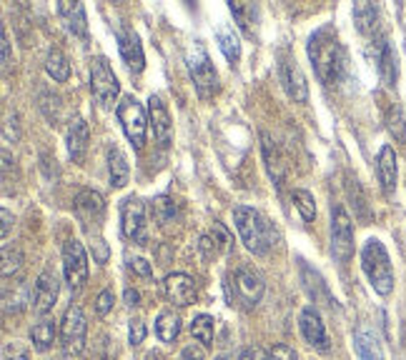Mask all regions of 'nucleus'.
<instances>
[{
    "instance_id": "ddd939ff",
    "label": "nucleus",
    "mask_w": 406,
    "mask_h": 360,
    "mask_svg": "<svg viewBox=\"0 0 406 360\" xmlns=\"http://www.w3.org/2000/svg\"><path fill=\"white\" fill-rule=\"evenodd\" d=\"M298 328H301V335L306 338V343L311 345L314 350L319 353H326L331 348V340H329V333H326V325L321 320V313L309 305V308L301 310V318H298Z\"/></svg>"
},
{
    "instance_id": "79ce46f5",
    "label": "nucleus",
    "mask_w": 406,
    "mask_h": 360,
    "mask_svg": "<svg viewBox=\"0 0 406 360\" xmlns=\"http://www.w3.org/2000/svg\"><path fill=\"white\" fill-rule=\"evenodd\" d=\"M18 135H21V133H18V115L13 113V115H8L6 123H3V138H6V140H18Z\"/></svg>"
},
{
    "instance_id": "473e14b6",
    "label": "nucleus",
    "mask_w": 406,
    "mask_h": 360,
    "mask_svg": "<svg viewBox=\"0 0 406 360\" xmlns=\"http://www.w3.org/2000/svg\"><path fill=\"white\" fill-rule=\"evenodd\" d=\"M293 205H296V210L301 213V218L306 220V223H311V220L316 218V203L309 190H301V188L293 190Z\"/></svg>"
},
{
    "instance_id": "2eb2a0df",
    "label": "nucleus",
    "mask_w": 406,
    "mask_h": 360,
    "mask_svg": "<svg viewBox=\"0 0 406 360\" xmlns=\"http://www.w3.org/2000/svg\"><path fill=\"white\" fill-rule=\"evenodd\" d=\"M116 38H118V51H121V58H123L126 66H128L133 73L143 71L146 58H143V46H141V41H138V33H136L133 28H121V31L116 33Z\"/></svg>"
},
{
    "instance_id": "f03ea898",
    "label": "nucleus",
    "mask_w": 406,
    "mask_h": 360,
    "mask_svg": "<svg viewBox=\"0 0 406 360\" xmlns=\"http://www.w3.org/2000/svg\"><path fill=\"white\" fill-rule=\"evenodd\" d=\"M233 225H236L241 243L251 250L253 255H266L276 243V230H273L271 220L261 215L258 210L248 208V205H236L233 208Z\"/></svg>"
},
{
    "instance_id": "ea45409f",
    "label": "nucleus",
    "mask_w": 406,
    "mask_h": 360,
    "mask_svg": "<svg viewBox=\"0 0 406 360\" xmlns=\"http://www.w3.org/2000/svg\"><path fill=\"white\" fill-rule=\"evenodd\" d=\"M268 360H298V355H296V350H293L291 345L278 343V345H273V348H271Z\"/></svg>"
},
{
    "instance_id": "20e7f679",
    "label": "nucleus",
    "mask_w": 406,
    "mask_h": 360,
    "mask_svg": "<svg viewBox=\"0 0 406 360\" xmlns=\"http://www.w3.org/2000/svg\"><path fill=\"white\" fill-rule=\"evenodd\" d=\"M116 115H118L126 138L133 143L136 150H141L146 145V133H148V118H146L143 106L133 96H123L116 108Z\"/></svg>"
},
{
    "instance_id": "c03bdc74",
    "label": "nucleus",
    "mask_w": 406,
    "mask_h": 360,
    "mask_svg": "<svg viewBox=\"0 0 406 360\" xmlns=\"http://www.w3.org/2000/svg\"><path fill=\"white\" fill-rule=\"evenodd\" d=\"M0 48H3V71H6V68L11 66V41H8L6 28L0 33Z\"/></svg>"
},
{
    "instance_id": "a18cd8bd",
    "label": "nucleus",
    "mask_w": 406,
    "mask_h": 360,
    "mask_svg": "<svg viewBox=\"0 0 406 360\" xmlns=\"http://www.w3.org/2000/svg\"><path fill=\"white\" fill-rule=\"evenodd\" d=\"M131 270H136L138 275H151V273H153L151 263H148V260H143V258H133V260H131Z\"/></svg>"
},
{
    "instance_id": "f257e3e1",
    "label": "nucleus",
    "mask_w": 406,
    "mask_h": 360,
    "mask_svg": "<svg viewBox=\"0 0 406 360\" xmlns=\"http://www.w3.org/2000/svg\"><path fill=\"white\" fill-rule=\"evenodd\" d=\"M309 58L321 83L336 86L344 78L349 58H346V51L341 46L339 36L334 33V28H319L309 38Z\"/></svg>"
},
{
    "instance_id": "5701e85b",
    "label": "nucleus",
    "mask_w": 406,
    "mask_h": 360,
    "mask_svg": "<svg viewBox=\"0 0 406 360\" xmlns=\"http://www.w3.org/2000/svg\"><path fill=\"white\" fill-rule=\"evenodd\" d=\"M76 213L81 220H86V223H93L96 218H101L106 210V203H103V195L96 193V190H81V193L76 195Z\"/></svg>"
},
{
    "instance_id": "dca6fc26",
    "label": "nucleus",
    "mask_w": 406,
    "mask_h": 360,
    "mask_svg": "<svg viewBox=\"0 0 406 360\" xmlns=\"http://www.w3.org/2000/svg\"><path fill=\"white\" fill-rule=\"evenodd\" d=\"M163 290L166 298L173 305H178V308H186V305H191L196 300V280L186 273H171L163 280Z\"/></svg>"
},
{
    "instance_id": "7c9ffc66",
    "label": "nucleus",
    "mask_w": 406,
    "mask_h": 360,
    "mask_svg": "<svg viewBox=\"0 0 406 360\" xmlns=\"http://www.w3.org/2000/svg\"><path fill=\"white\" fill-rule=\"evenodd\" d=\"M261 140H263V158H266L268 173H271V178L276 180V183H281L283 163H281V155H278V148L273 145V140H271V135H268V133H263Z\"/></svg>"
},
{
    "instance_id": "0eeeda50",
    "label": "nucleus",
    "mask_w": 406,
    "mask_h": 360,
    "mask_svg": "<svg viewBox=\"0 0 406 360\" xmlns=\"http://www.w3.org/2000/svg\"><path fill=\"white\" fill-rule=\"evenodd\" d=\"M186 66H188V73L191 78H193L201 96H208V93L216 91V83H218L216 68H213L211 56H208L206 46L201 41H196L193 46H191L188 56H186Z\"/></svg>"
},
{
    "instance_id": "412c9836",
    "label": "nucleus",
    "mask_w": 406,
    "mask_h": 360,
    "mask_svg": "<svg viewBox=\"0 0 406 360\" xmlns=\"http://www.w3.org/2000/svg\"><path fill=\"white\" fill-rule=\"evenodd\" d=\"M376 68H379L381 81H384L389 88H394L396 78H399V63H396V53L389 41L376 43Z\"/></svg>"
},
{
    "instance_id": "37998d69",
    "label": "nucleus",
    "mask_w": 406,
    "mask_h": 360,
    "mask_svg": "<svg viewBox=\"0 0 406 360\" xmlns=\"http://www.w3.org/2000/svg\"><path fill=\"white\" fill-rule=\"evenodd\" d=\"M236 360H268L266 350L258 348V345H248V348H243L241 353H238Z\"/></svg>"
},
{
    "instance_id": "c756f323",
    "label": "nucleus",
    "mask_w": 406,
    "mask_h": 360,
    "mask_svg": "<svg viewBox=\"0 0 406 360\" xmlns=\"http://www.w3.org/2000/svg\"><path fill=\"white\" fill-rule=\"evenodd\" d=\"M31 340H33V348L36 350H48L56 340V323L53 320H41L31 328Z\"/></svg>"
},
{
    "instance_id": "f704fd0d",
    "label": "nucleus",
    "mask_w": 406,
    "mask_h": 360,
    "mask_svg": "<svg viewBox=\"0 0 406 360\" xmlns=\"http://www.w3.org/2000/svg\"><path fill=\"white\" fill-rule=\"evenodd\" d=\"M228 8H231V13L238 21V26H241L248 36H253L251 23H253V18H256V8H253L251 3H228Z\"/></svg>"
},
{
    "instance_id": "39448f33",
    "label": "nucleus",
    "mask_w": 406,
    "mask_h": 360,
    "mask_svg": "<svg viewBox=\"0 0 406 360\" xmlns=\"http://www.w3.org/2000/svg\"><path fill=\"white\" fill-rule=\"evenodd\" d=\"M263 290H266V285H263L261 275L253 273L251 268L233 270V275L228 278V293H231V300L246 310L256 308V305L261 303Z\"/></svg>"
},
{
    "instance_id": "4be33fe9",
    "label": "nucleus",
    "mask_w": 406,
    "mask_h": 360,
    "mask_svg": "<svg viewBox=\"0 0 406 360\" xmlns=\"http://www.w3.org/2000/svg\"><path fill=\"white\" fill-rule=\"evenodd\" d=\"M58 16L63 18L66 28L78 38H86L88 33V23H86V8L83 3H71V0H63L58 6Z\"/></svg>"
},
{
    "instance_id": "423d86ee",
    "label": "nucleus",
    "mask_w": 406,
    "mask_h": 360,
    "mask_svg": "<svg viewBox=\"0 0 406 360\" xmlns=\"http://www.w3.org/2000/svg\"><path fill=\"white\" fill-rule=\"evenodd\" d=\"M88 320L78 305H68L66 315L61 320V348L66 358H78L86 348Z\"/></svg>"
},
{
    "instance_id": "6e6552de",
    "label": "nucleus",
    "mask_w": 406,
    "mask_h": 360,
    "mask_svg": "<svg viewBox=\"0 0 406 360\" xmlns=\"http://www.w3.org/2000/svg\"><path fill=\"white\" fill-rule=\"evenodd\" d=\"M91 93L101 108H113L116 98L121 93V83L116 78L113 68L106 58H96L91 66Z\"/></svg>"
},
{
    "instance_id": "c85d7f7f",
    "label": "nucleus",
    "mask_w": 406,
    "mask_h": 360,
    "mask_svg": "<svg viewBox=\"0 0 406 360\" xmlns=\"http://www.w3.org/2000/svg\"><path fill=\"white\" fill-rule=\"evenodd\" d=\"M46 71L56 83H66L71 78V63H68V58L58 48H53L46 58Z\"/></svg>"
},
{
    "instance_id": "f8f14e48",
    "label": "nucleus",
    "mask_w": 406,
    "mask_h": 360,
    "mask_svg": "<svg viewBox=\"0 0 406 360\" xmlns=\"http://www.w3.org/2000/svg\"><path fill=\"white\" fill-rule=\"evenodd\" d=\"M58 293H61V283H58V275L53 273L51 268H46L41 275H38L36 285H33V313L36 315H48L53 310L58 300Z\"/></svg>"
},
{
    "instance_id": "4c0bfd02",
    "label": "nucleus",
    "mask_w": 406,
    "mask_h": 360,
    "mask_svg": "<svg viewBox=\"0 0 406 360\" xmlns=\"http://www.w3.org/2000/svg\"><path fill=\"white\" fill-rule=\"evenodd\" d=\"M146 340V323L143 320H131V325H128V343L131 345H141Z\"/></svg>"
},
{
    "instance_id": "2f4dec72",
    "label": "nucleus",
    "mask_w": 406,
    "mask_h": 360,
    "mask_svg": "<svg viewBox=\"0 0 406 360\" xmlns=\"http://www.w3.org/2000/svg\"><path fill=\"white\" fill-rule=\"evenodd\" d=\"M191 335L198 340L201 345L213 343V318L211 315H196L191 323Z\"/></svg>"
},
{
    "instance_id": "c9c22d12",
    "label": "nucleus",
    "mask_w": 406,
    "mask_h": 360,
    "mask_svg": "<svg viewBox=\"0 0 406 360\" xmlns=\"http://www.w3.org/2000/svg\"><path fill=\"white\" fill-rule=\"evenodd\" d=\"M23 268V255L18 248H11V245H6L3 248V278H11V275H16L18 270Z\"/></svg>"
},
{
    "instance_id": "58836bf2",
    "label": "nucleus",
    "mask_w": 406,
    "mask_h": 360,
    "mask_svg": "<svg viewBox=\"0 0 406 360\" xmlns=\"http://www.w3.org/2000/svg\"><path fill=\"white\" fill-rule=\"evenodd\" d=\"M111 308H113V290H101L96 298V313L108 315Z\"/></svg>"
},
{
    "instance_id": "4468645a",
    "label": "nucleus",
    "mask_w": 406,
    "mask_h": 360,
    "mask_svg": "<svg viewBox=\"0 0 406 360\" xmlns=\"http://www.w3.org/2000/svg\"><path fill=\"white\" fill-rule=\"evenodd\" d=\"M281 83L286 96L291 98L293 103H306L309 101V83H306V76L298 68V63L293 58H286L281 63Z\"/></svg>"
},
{
    "instance_id": "6ab92c4d",
    "label": "nucleus",
    "mask_w": 406,
    "mask_h": 360,
    "mask_svg": "<svg viewBox=\"0 0 406 360\" xmlns=\"http://www.w3.org/2000/svg\"><path fill=\"white\" fill-rule=\"evenodd\" d=\"M66 143H68V155L76 163H81L83 158H86L88 143H91V128H88V123L83 120V118H76V120L68 125Z\"/></svg>"
},
{
    "instance_id": "cd10ccee",
    "label": "nucleus",
    "mask_w": 406,
    "mask_h": 360,
    "mask_svg": "<svg viewBox=\"0 0 406 360\" xmlns=\"http://www.w3.org/2000/svg\"><path fill=\"white\" fill-rule=\"evenodd\" d=\"M181 333V318L173 310H163V313L156 318V335H158L163 343H173Z\"/></svg>"
},
{
    "instance_id": "1a4fd4ad",
    "label": "nucleus",
    "mask_w": 406,
    "mask_h": 360,
    "mask_svg": "<svg viewBox=\"0 0 406 360\" xmlns=\"http://www.w3.org/2000/svg\"><path fill=\"white\" fill-rule=\"evenodd\" d=\"M331 255L339 263H349L354 255V223L344 205H336L331 210Z\"/></svg>"
},
{
    "instance_id": "e433bc0d",
    "label": "nucleus",
    "mask_w": 406,
    "mask_h": 360,
    "mask_svg": "<svg viewBox=\"0 0 406 360\" xmlns=\"http://www.w3.org/2000/svg\"><path fill=\"white\" fill-rule=\"evenodd\" d=\"M386 123H389V130L394 133V138H399V140H406V123H404V115H401L399 108H394V110L389 113Z\"/></svg>"
},
{
    "instance_id": "09e8293b",
    "label": "nucleus",
    "mask_w": 406,
    "mask_h": 360,
    "mask_svg": "<svg viewBox=\"0 0 406 360\" xmlns=\"http://www.w3.org/2000/svg\"><path fill=\"white\" fill-rule=\"evenodd\" d=\"M123 298H126V305H131V308H136V305L141 303V293H138V290H133V288L126 290Z\"/></svg>"
},
{
    "instance_id": "7ed1b4c3",
    "label": "nucleus",
    "mask_w": 406,
    "mask_h": 360,
    "mask_svg": "<svg viewBox=\"0 0 406 360\" xmlns=\"http://www.w3.org/2000/svg\"><path fill=\"white\" fill-rule=\"evenodd\" d=\"M361 268L369 278L371 288L386 298L394 293V268H391L389 253L379 238H369L361 248Z\"/></svg>"
},
{
    "instance_id": "72a5a7b5",
    "label": "nucleus",
    "mask_w": 406,
    "mask_h": 360,
    "mask_svg": "<svg viewBox=\"0 0 406 360\" xmlns=\"http://www.w3.org/2000/svg\"><path fill=\"white\" fill-rule=\"evenodd\" d=\"M153 218L158 225H168L173 223L176 218V203L168 198V195H158V198L153 200Z\"/></svg>"
},
{
    "instance_id": "49530a36",
    "label": "nucleus",
    "mask_w": 406,
    "mask_h": 360,
    "mask_svg": "<svg viewBox=\"0 0 406 360\" xmlns=\"http://www.w3.org/2000/svg\"><path fill=\"white\" fill-rule=\"evenodd\" d=\"M181 360H203V350L198 345H188L183 350V355H181Z\"/></svg>"
},
{
    "instance_id": "9b49d317",
    "label": "nucleus",
    "mask_w": 406,
    "mask_h": 360,
    "mask_svg": "<svg viewBox=\"0 0 406 360\" xmlns=\"http://www.w3.org/2000/svg\"><path fill=\"white\" fill-rule=\"evenodd\" d=\"M121 230L128 240L143 245L148 240V225H146V205L138 198H126L121 203Z\"/></svg>"
},
{
    "instance_id": "9d476101",
    "label": "nucleus",
    "mask_w": 406,
    "mask_h": 360,
    "mask_svg": "<svg viewBox=\"0 0 406 360\" xmlns=\"http://www.w3.org/2000/svg\"><path fill=\"white\" fill-rule=\"evenodd\" d=\"M63 275L71 290H81L88 280V255L81 240L68 238L63 245Z\"/></svg>"
},
{
    "instance_id": "393cba45",
    "label": "nucleus",
    "mask_w": 406,
    "mask_h": 360,
    "mask_svg": "<svg viewBox=\"0 0 406 360\" xmlns=\"http://www.w3.org/2000/svg\"><path fill=\"white\" fill-rule=\"evenodd\" d=\"M31 298H33V293H28V285L23 283V280H16V283H13V290L8 283L3 285V310H6L8 315L23 310L28 303H31Z\"/></svg>"
},
{
    "instance_id": "bb28decb",
    "label": "nucleus",
    "mask_w": 406,
    "mask_h": 360,
    "mask_svg": "<svg viewBox=\"0 0 406 360\" xmlns=\"http://www.w3.org/2000/svg\"><path fill=\"white\" fill-rule=\"evenodd\" d=\"M216 38H218V48H221V53L226 56V61L236 63L238 58H241V41H238V36L233 33V28L221 23V26L216 28Z\"/></svg>"
},
{
    "instance_id": "f3484780",
    "label": "nucleus",
    "mask_w": 406,
    "mask_h": 360,
    "mask_svg": "<svg viewBox=\"0 0 406 360\" xmlns=\"http://www.w3.org/2000/svg\"><path fill=\"white\" fill-rule=\"evenodd\" d=\"M148 118L151 125H153V135L158 140L161 148H168L173 143V123H171V115L166 110V106L161 103L158 96L148 98Z\"/></svg>"
},
{
    "instance_id": "aec40b11",
    "label": "nucleus",
    "mask_w": 406,
    "mask_h": 360,
    "mask_svg": "<svg viewBox=\"0 0 406 360\" xmlns=\"http://www.w3.org/2000/svg\"><path fill=\"white\" fill-rule=\"evenodd\" d=\"M376 173H379V183L384 193H394L396 178H399V165H396V153L391 145H384L376 158Z\"/></svg>"
},
{
    "instance_id": "de8ad7c7",
    "label": "nucleus",
    "mask_w": 406,
    "mask_h": 360,
    "mask_svg": "<svg viewBox=\"0 0 406 360\" xmlns=\"http://www.w3.org/2000/svg\"><path fill=\"white\" fill-rule=\"evenodd\" d=\"M0 218H3V230H0V233H3V238H8V230H11V223H13V215H11V210H0Z\"/></svg>"
},
{
    "instance_id": "b1692460",
    "label": "nucleus",
    "mask_w": 406,
    "mask_h": 360,
    "mask_svg": "<svg viewBox=\"0 0 406 360\" xmlns=\"http://www.w3.org/2000/svg\"><path fill=\"white\" fill-rule=\"evenodd\" d=\"M106 158H108L111 183H113L116 188H123V185L128 183V178H131V168H128V160H126V153L121 150L118 145H108Z\"/></svg>"
},
{
    "instance_id": "a19ab883",
    "label": "nucleus",
    "mask_w": 406,
    "mask_h": 360,
    "mask_svg": "<svg viewBox=\"0 0 406 360\" xmlns=\"http://www.w3.org/2000/svg\"><path fill=\"white\" fill-rule=\"evenodd\" d=\"M3 358L6 360H31L28 358V350L23 348L21 343H8L6 348H3Z\"/></svg>"
},
{
    "instance_id": "a211bd4d",
    "label": "nucleus",
    "mask_w": 406,
    "mask_h": 360,
    "mask_svg": "<svg viewBox=\"0 0 406 360\" xmlns=\"http://www.w3.org/2000/svg\"><path fill=\"white\" fill-rule=\"evenodd\" d=\"M354 350L359 360H384V348L374 330L366 323H359L354 328Z\"/></svg>"
},
{
    "instance_id": "a878e982",
    "label": "nucleus",
    "mask_w": 406,
    "mask_h": 360,
    "mask_svg": "<svg viewBox=\"0 0 406 360\" xmlns=\"http://www.w3.org/2000/svg\"><path fill=\"white\" fill-rule=\"evenodd\" d=\"M354 23L359 33L364 36H374L379 31V8L374 3H356L354 6Z\"/></svg>"
}]
</instances>
